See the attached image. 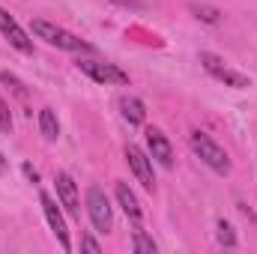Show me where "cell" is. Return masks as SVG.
Segmentation results:
<instances>
[{"mask_svg":"<svg viewBox=\"0 0 257 254\" xmlns=\"http://www.w3.org/2000/svg\"><path fill=\"white\" fill-rule=\"evenodd\" d=\"M33 33H36L39 39H45L48 45L63 48V51H75V54H93V51H96V48H93L90 42H84L81 36L69 33V30L51 24V21H45V18H33Z\"/></svg>","mask_w":257,"mask_h":254,"instance_id":"6da1fadb","label":"cell"},{"mask_svg":"<svg viewBox=\"0 0 257 254\" xmlns=\"http://www.w3.org/2000/svg\"><path fill=\"white\" fill-rule=\"evenodd\" d=\"M189 144H192V150L200 156V162H203L206 168H212V171H215V174H221V177H227V174H230V156H227V153H224V147H218L206 132H192Z\"/></svg>","mask_w":257,"mask_h":254,"instance_id":"7a4b0ae2","label":"cell"},{"mask_svg":"<svg viewBox=\"0 0 257 254\" xmlns=\"http://www.w3.org/2000/svg\"><path fill=\"white\" fill-rule=\"evenodd\" d=\"M87 215H90V221L99 233H108L114 227V209H111V200H108L102 186L87 189Z\"/></svg>","mask_w":257,"mask_h":254,"instance_id":"3957f363","label":"cell"},{"mask_svg":"<svg viewBox=\"0 0 257 254\" xmlns=\"http://www.w3.org/2000/svg\"><path fill=\"white\" fill-rule=\"evenodd\" d=\"M78 69L93 78L96 84H128V72H123L117 63H105V60H93V57H78Z\"/></svg>","mask_w":257,"mask_h":254,"instance_id":"277c9868","label":"cell"},{"mask_svg":"<svg viewBox=\"0 0 257 254\" xmlns=\"http://www.w3.org/2000/svg\"><path fill=\"white\" fill-rule=\"evenodd\" d=\"M200 66L215 78V81H221V84H227V87H236V90H242V87H248V75H242V72H236L233 66H227L218 54H209V51H200Z\"/></svg>","mask_w":257,"mask_h":254,"instance_id":"5b68a950","label":"cell"},{"mask_svg":"<svg viewBox=\"0 0 257 254\" xmlns=\"http://www.w3.org/2000/svg\"><path fill=\"white\" fill-rule=\"evenodd\" d=\"M126 162L128 168H132V174L138 177V183L144 186L147 191L156 189V177H153V159L141 150V147H135V144H128L126 147Z\"/></svg>","mask_w":257,"mask_h":254,"instance_id":"8992f818","label":"cell"},{"mask_svg":"<svg viewBox=\"0 0 257 254\" xmlns=\"http://www.w3.org/2000/svg\"><path fill=\"white\" fill-rule=\"evenodd\" d=\"M39 203H42V212H45V218H48V224H51V230H54L60 248H63V251H72L69 230H66V221H63V215H60V209H57V203H54V197L42 191V194H39Z\"/></svg>","mask_w":257,"mask_h":254,"instance_id":"52a82bcc","label":"cell"},{"mask_svg":"<svg viewBox=\"0 0 257 254\" xmlns=\"http://www.w3.org/2000/svg\"><path fill=\"white\" fill-rule=\"evenodd\" d=\"M0 33H3V36L9 39V45H15L21 54H33V39L21 30V24H18L3 6H0Z\"/></svg>","mask_w":257,"mask_h":254,"instance_id":"ba28073f","label":"cell"},{"mask_svg":"<svg viewBox=\"0 0 257 254\" xmlns=\"http://www.w3.org/2000/svg\"><path fill=\"white\" fill-rule=\"evenodd\" d=\"M147 147H150V156L159 159V165H165V168L174 165V147H171V141L165 138L162 129H156V126L147 129Z\"/></svg>","mask_w":257,"mask_h":254,"instance_id":"9c48e42d","label":"cell"},{"mask_svg":"<svg viewBox=\"0 0 257 254\" xmlns=\"http://www.w3.org/2000/svg\"><path fill=\"white\" fill-rule=\"evenodd\" d=\"M54 183H57V197H60V203H63L72 215H81V200H78V186H75V180H72L66 171H60V174L54 177Z\"/></svg>","mask_w":257,"mask_h":254,"instance_id":"30bf717a","label":"cell"},{"mask_svg":"<svg viewBox=\"0 0 257 254\" xmlns=\"http://www.w3.org/2000/svg\"><path fill=\"white\" fill-rule=\"evenodd\" d=\"M117 200H120V206H123V212H126L132 221H141V215H144V209H141V203H138V197H135V191L128 189L126 183H117Z\"/></svg>","mask_w":257,"mask_h":254,"instance_id":"8fae6325","label":"cell"},{"mask_svg":"<svg viewBox=\"0 0 257 254\" xmlns=\"http://www.w3.org/2000/svg\"><path fill=\"white\" fill-rule=\"evenodd\" d=\"M39 132L45 141H57L60 138V123H57V114L51 108H42L39 111Z\"/></svg>","mask_w":257,"mask_h":254,"instance_id":"7c38bea8","label":"cell"},{"mask_svg":"<svg viewBox=\"0 0 257 254\" xmlns=\"http://www.w3.org/2000/svg\"><path fill=\"white\" fill-rule=\"evenodd\" d=\"M120 108H123V117H126L128 123H135V126H141V123L147 120V111H144V102H141L138 96H126V99L120 102Z\"/></svg>","mask_w":257,"mask_h":254,"instance_id":"4fadbf2b","label":"cell"},{"mask_svg":"<svg viewBox=\"0 0 257 254\" xmlns=\"http://www.w3.org/2000/svg\"><path fill=\"white\" fill-rule=\"evenodd\" d=\"M215 236H218V242H221L224 248H233V245H236V230H233V224L224 221V218L215 224Z\"/></svg>","mask_w":257,"mask_h":254,"instance_id":"5bb4252c","label":"cell"},{"mask_svg":"<svg viewBox=\"0 0 257 254\" xmlns=\"http://www.w3.org/2000/svg\"><path fill=\"white\" fill-rule=\"evenodd\" d=\"M192 12L206 24H218V18H221V12L215 6H206V3H192Z\"/></svg>","mask_w":257,"mask_h":254,"instance_id":"9a60e30c","label":"cell"},{"mask_svg":"<svg viewBox=\"0 0 257 254\" xmlns=\"http://www.w3.org/2000/svg\"><path fill=\"white\" fill-rule=\"evenodd\" d=\"M132 248L138 254H156L159 248H156V242L144 233V230H135V239H132Z\"/></svg>","mask_w":257,"mask_h":254,"instance_id":"2e32d148","label":"cell"},{"mask_svg":"<svg viewBox=\"0 0 257 254\" xmlns=\"http://www.w3.org/2000/svg\"><path fill=\"white\" fill-rule=\"evenodd\" d=\"M0 81H3V84H6V87H9L18 99H27V87H24V84H21L12 72H0Z\"/></svg>","mask_w":257,"mask_h":254,"instance_id":"e0dca14e","label":"cell"},{"mask_svg":"<svg viewBox=\"0 0 257 254\" xmlns=\"http://www.w3.org/2000/svg\"><path fill=\"white\" fill-rule=\"evenodd\" d=\"M0 132H12V114H9V105L0 99Z\"/></svg>","mask_w":257,"mask_h":254,"instance_id":"ac0fdd59","label":"cell"},{"mask_svg":"<svg viewBox=\"0 0 257 254\" xmlns=\"http://www.w3.org/2000/svg\"><path fill=\"white\" fill-rule=\"evenodd\" d=\"M81 248H84V251H90V254H99V251H102V245H99L90 233H84V236H81Z\"/></svg>","mask_w":257,"mask_h":254,"instance_id":"d6986e66","label":"cell"},{"mask_svg":"<svg viewBox=\"0 0 257 254\" xmlns=\"http://www.w3.org/2000/svg\"><path fill=\"white\" fill-rule=\"evenodd\" d=\"M21 168H24V174H27V180H30V183H39V174H36V168H33L30 162H24Z\"/></svg>","mask_w":257,"mask_h":254,"instance_id":"ffe728a7","label":"cell"},{"mask_svg":"<svg viewBox=\"0 0 257 254\" xmlns=\"http://www.w3.org/2000/svg\"><path fill=\"white\" fill-rule=\"evenodd\" d=\"M111 3H117V6H128V9H144L141 0H111Z\"/></svg>","mask_w":257,"mask_h":254,"instance_id":"44dd1931","label":"cell"},{"mask_svg":"<svg viewBox=\"0 0 257 254\" xmlns=\"http://www.w3.org/2000/svg\"><path fill=\"white\" fill-rule=\"evenodd\" d=\"M3 174H6V159L0 156V177H3Z\"/></svg>","mask_w":257,"mask_h":254,"instance_id":"7402d4cb","label":"cell"}]
</instances>
